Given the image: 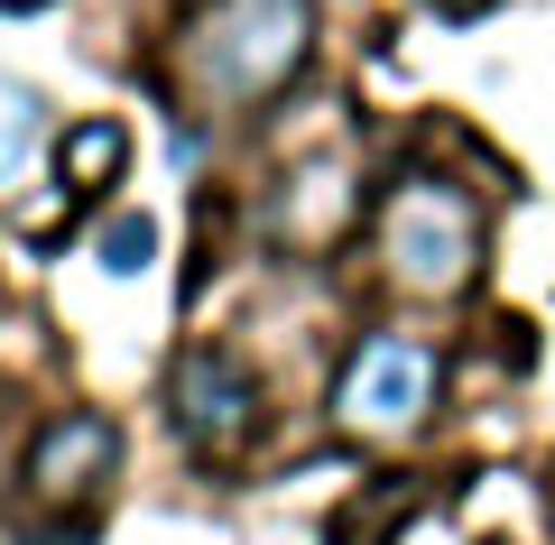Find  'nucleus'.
I'll list each match as a JSON object with an SVG mask.
<instances>
[{
  "mask_svg": "<svg viewBox=\"0 0 555 545\" xmlns=\"http://www.w3.org/2000/svg\"><path fill=\"white\" fill-rule=\"evenodd\" d=\"M315 56V0H204L177 28V75L204 112H259Z\"/></svg>",
  "mask_w": 555,
  "mask_h": 545,
  "instance_id": "1",
  "label": "nucleus"
},
{
  "mask_svg": "<svg viewBox=\"0 0 555 545\" xmlns=\"http://www.w3.org/2000/svg\"><path fill=\"white\" fill-rule=\"evenodd\" d=\"M379 259L408 296H463L481 269V213L454 176H398L379 195Z\"/></svg>",
  "mask_w": 555,
  "mask_h": 545,
  "instance_id": "2",
  "label": "nucleus"
},
{
  "mask_svg": "<svg viewBox=\"0 0 555 545\" xmlns=\"http://www.w3.org/2000/svg\"><path fill=\"white\" fill-rule=\"evenodd\" d=\"M436 342H416V333H371V342L343 361L334 379V426L352 434V444H398V434L426 426V407H436Z\"/></svg>",
  "mask_w": 555,
  "mask_h": 545,
  "instance_id": "3",
  "label": "nucleus"
},
{
  "mask_svg": "<svg viewBox=\"0 0 555 545\" xmlns=\"http://www.w3.org/2000/svg\"><path fill=\"white\" fill-rule=\"evenodd\" d=\"M167 426H177V444L204 453V463L241 453L259 434V379H250V361H232L222 342L177 351V371H167Z\"/></svg>",
  "mask_w": 555,
  "mask_h": 545,
  "instance_id": "4",
  "label": "nucleus"
},
{
  "mask_svg": "<svg viewBox=\"0 0 555 545\" xmlns=\"http://www.w3.org/2000/svg\"><path fill=\"white\" fill-rule=\"evenodd\" d=\"M112 463H120V426H112V416H93V407L47 416V426L28 434V490H38V499H65V508H75Z\"/></svg>",
  "mask_w": 555,
  "mask_h": 545,
  "instance_id": "5",
  "label": "nucleus"
},
{
  "mask_svg": "<svg viewBox=\"0 0 555 545\" xmlns=\"http://www.w3.org/2000/svg\"><path fill=\"white\" fill-rule=\"evenodd\" d=\"M120 167H130V130H120V120H83V130H65V148H56L65 195H102Z\"/></svg>",
  "mask_w": 555,
  "mask_h": 545,
  "instance_id": "6",
  "label": "nucleus"
},
{
  "mask_svg": "<svg viewBox=\"0 0 555 545\" xmlns=\"http://www.w3.org/2000/svg\"><path fill=\"white\" fill-rule=\"evenodd\" d=\"M408 518H416V490L379 481V490H361L352 508H334V518H324V545H389Z\"/></svg>",
  "mask_w": 555,
  "mask_h": 545,
  "instance_id": "7",
  "label": "nucleus"
},
{
  "mask_svg": "<svg viewBox=\"0 0 555 545\" xmlns=\"http://www.w3.org/2000/svg\"><path fill=\"white\" fill-rule=\"evenodd\" d=\"M93 250H102V269H112V277H139L149 259H158V222H149V213H112Z\"/></svg>",
  "mask_w": 555,
  "mask_h": 545,
  "instance_id": "8",
  "label": "nucleus"
},
{
  "mask_svg": "<svg viewBox=\"0 0 555 545\" xmlns=\"http://www.w3.org/2000/svg\"><path fill=\"white\" fill-rule=\"evenodd\" d=\"M436 20H481V10H500V0H426Z\"/></svg>",
  "mask_w": 555,
  "mask_h": 545,
  "instance_id": "9",
  "label": "nucleus"
},
{
  "mask_svg": "<svg viewBox=\"0 0 555 545\" xmlns=\"http://www.w3.org/2000/svg\"><path fill=\"white\" fill-rule=\"evenodd\" d=\"M0 10H47V0H0Z\"/></svg>",
  "mask_w": 555,
  "mask_h": 545,
  "instance_id": "10",
  "label": "nucleus"
}]
</instances>
